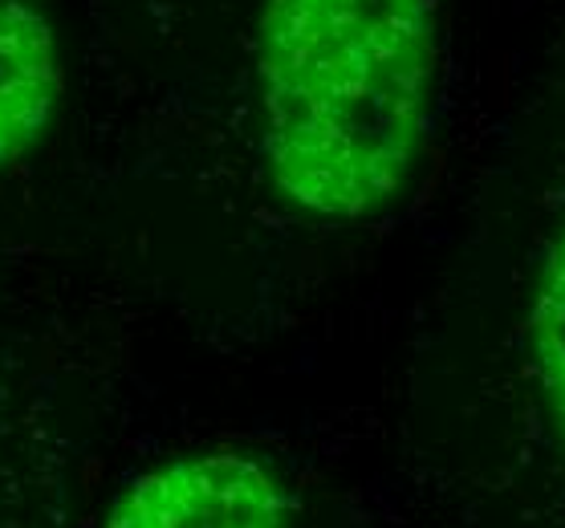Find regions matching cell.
I'll use <instances>...</instances> for the list:
<instances>
[{"mask_svg":"<svg viewBox=\"0 0 565 528\" xmlns=\"http://www.w3.org/2000/svg\"><path fill=\"white\" fill-rule=\"evenodd\" d=\"M436 62V0H269L257 94L277 195L321 219L383 212L424 147Z\"/></svg>","mask_w":565,"mask_h":528,"instance_id":"1","label":"cell"},{"mask_svg":"<svg viewBox=\"0 0 565 528\" xmlns=\"http://www.w3.org/2000/svg\"><path fill=\"white\" fill-rule=\"evenodd\" d=\"M106 528H297L277 479L245 455L207 451L151 467L118 492Z\"/></svg>","mask_w":565,"mask_h":528,"instance_id":"2","label":"cell"},{"mask_svg":"<svg viewBox=\"0 0 565 528\" xmlns=\"http://www.w3.org/2000/svg\"><path fill=\"white\" fill-rule=\"evenodd\" d=\"M62 50L33 0H0V175L41 142L62 103Z\"/></svg>","mask_w":565,"mask_h":528,"instance_id":"3","label":"cell"},{"mask_svg":"<svg viewBox=\"0 0 565 528\" xmlns=\"http://www.w3.org/2000/svg\"><path fill=\"white\" fill-rule=\"evenodd\" d=\"M533 362H537L541 395L565 439V233L553 240L550 257L541 265L537 297H533Z\"/></svg>","mask_w":565,"mask_h":528,"instance_id":"4","label":"cell"}]
</instances>
